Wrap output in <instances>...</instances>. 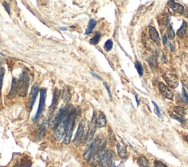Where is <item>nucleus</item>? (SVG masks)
Returning <instances> with one entry per match:
<instances>
[{
    "label": "nucleus",
    "instance_id": "obj_1",
    "mask_svg": "<svg viewBox=\"0 0 188 167\" xmlns=\"http://www.w3.org/2000/svg\"><path fill=\"white\" fill-rule=\"evenodd\" d=\"M90 126L88 124V121L86 119H84L79 123L77 131L73 138V144L76 146H79L82 141H85L87 137H88V133H89Z\"/></svg>",
    "mask_w": 188,
    "mask_h": 167
},
{
    "label": "nucleus",
    "instance_id": "obj_2",
    "mask_svg": "<svg viewBox=\"0 0 188 167\" xmlns=\"http://www.w3.org/2000/svg\"><path fill=\"white\" fill-rule=\"evenodd\" d=\"M75 118H76V114L73 112V111H71L67 119V123H66V134L63 138V143L65 144H69L71 142L72 137V133H73V127H74L75 124Z\"/></svg>",
    "mask_w": 188,
    "mask_h": 167
},
{
    "label": "nucleus",
    "instance_id": "obj_3",
    "mask_svg": "<svg viewBox=\"0 0 188 167\" xmlns=\"http://www.w3.org/2000/svg\"><path fill=\"white\" fill-rule=\"evenodd\" d=\"M105 144L106 142L105 141H100L99 146H98L97 149L95 151L91 158H90V160H88V163L92 167H96L97 166V165H99L100 163L101 160H102V157L104 155V148H105Z\"/></svg>",
    "mask_w": 188,
    "mask_h": 167
},
{
    "label": "nucleus",
    "instance_id": "obj_4",
    "mask_svg": "<svg viewBox=\"0 0 188 167\" xmlns=\"http://www.w3.org/2000/svg\"><path fill=\"white\" fill-rule=\"evenodd\" d=\"M30 80L26 72H22L20 77L18 80V93L21 97H26L29 88Z\"/></svg>",
    "mask_w": 188,
    "mask_h": 167
},
{
    "label": "nucleus",
    "instance_id": "obj_5",
    "mask_svg": "<svg viewBox=\"0 0 188 167\" xmlns=\"http://www.w3.org/2000/svg\"><path fill=\"white\" fill-rule=\"evenodd\" d=\"M70 113L68 114V112L67 108H63L60 109L59 111L55 115V116L49 121V127H52V128H56L62 121H64L68 116Z\"/></svg>",
    "mask_w": 188,
    "mask_h": 167
},
{
    "label": "nucleus",
    "instance_id": "obj_6",
    "mask_svg": "<svg viewBox=\"0 0 188 167\" xmlns=\"http://www.w3.org/2000/svg\"><path fill=\"white\" fill-rule=\"evenodd\" d=\"M40 101H39V105L37 111L36 112L35 116H34L33 119L36 120L39 118L40 115H41L42 112L44 110L45 108V103H46V88H40Z\"/></svg>",
    "mask_w": 188,
    "mask_h": 167
},
{
    "label": "nucleus",
    "instance_id": "obj_7",
    "mask_svg": "<svg viewBox=\"0 0 188 167\" xmlns=\"http://www.w3.org/2000/svg\"><path fill=\"white\" fill-rule=\"evenodd\" d=\"M69 116V115H68ZM67 118L62 121L58 127L55 128V132H54L53 136L56 141H61L63 138H64L65 134H66V123H67Z\"/></svg>",
    "mask_w": 188,
    "mask_h": 167
},
{
    "label": "nucleus",
    "instance_id": "obj_8",
    "mask_svg": "<svg viewBox=\"0 0 188 167\" xmlns=\"http://www.w3.org/2000/svg\"><path fill=\"white\" fill-rule=\"evenodd\" d=\"M114 158V153L112 150H107L101 160L100 163L102 167H112V159Z\"/></svg>",
    "mask_w": 188,
    "mask_h": 167
},
{
    "label": "nucleus",
    "instance_id": "obj_9",
    "mask_svg": "<svg viewBox=\"0 0 188 167\" xmlns=\"http://www.w3.org/2000/svg\"><path fill=\"white\" fill-rule=\"evenodd\" d=\"M163 78L165 79V82L168 83L170 87L172 88H176L179 85V79L176 74L171 73H164Z\"/></svg>",
    "mask_w": 188,
    "mask_h": 167
},
{
    "label": "nucleus",
    "instance_id": "obj_10",
    "mask_svg": "<svg viewBox=\"0 0 188 167\" xmlns=\"http://www.w3.org/2000/svg\"><path fill=\"white\" fill-rule=\"evenodd\" d=\"M99 143H100V141H99V140H96V141H94V142L91 143V144H90L89 147L85 150V152L83 154V158L85 159V160H88H88H90L91 156L94 155L95 151H96V149H97Z\"/></svg>",
    "mask_w": 188,
    "mask_h": 167
},
{
    "label": "nucleus",
    "instance_id": "obj_11",
    "mask_svg": "<svg viewBox=\"0 0 188 167\" xmlns=\"http://www.w3.org/2000/svg\"><path fill=\"white\" fill-rule=\"evenodd\" d=\"M40 91L39 90V87L37 84H34L32 88L30 94V100H29V107L30 109H32V108L33 105L35 103V101L36 100V97H37V94H38V91Z\"/></svg>",
    "mask_w": 188,
    "mask_h": 167
},
{
    "label": "nucleus",
    "instance_id": "obj_12",
    "mask_svg": "<svg viewBox=\"0 0 188 167\" xmlns=\"http://www.w3.org/2000/svg\"><path fill=\"white\" fill-rule=\"evenodd\" d=\"M159 88L164 97H166L167 99H169V100H172L173 97H174V94H173L172 91L169 89V88L167 85H165L162 82H159Z\"/></svg>",
    "mask_w": 188,
    "mask_h": 167
},
{
    "label": "nucleus",
    "instance_id": "obj_13",
    "mask_svg": "<svg viewBox=\"0 0 188 167\" xmlns=\"http://www.w3.org/2000/svg\"><path fill=\"white\" fill-rule=\"evenodd\" d=\"M60 96H61V91L58 88H55L53 93V98H52V102L51 106L49 107V111L51 113H53L56 108L57 105H58V100H59Z\"/></svg>",
    "mask_w": 188,
    "mask_h": 167
},
{
    "label": "nucleus",
    "instance_id": "obj_14",
    "mask_svg": "<svg viewBox=\"0 0 188 167\" xmlns=\"http://www.w3.org/2000/svg\"><path fill=\"white\" fill-rule=\"evenodd\" d=\"M18 80L16 78H13L11 85V89H10V93L7 95L8 99H14L16 97V94H18Z\"/></svg>",
    "mask_w": 188,
    "mask_h": 167
},
{
    "label": "nucleus",
    "instance_id": "obj_15",
    "mask_svg": "<svg viewBox=\"0 0 188 167\" xmlns=\"http://www.w3.org/2000/svg\"><path fill=\"white\" fill-rule=\"evenodd\" d=\"M168 5H169V7H171V8L172 9L174 12H176V13H180V14H182V13H184V6L182 5V4H179V3L175 2L174 1H168Z\"/></svg>",
    "mask_w": 188,
    "mask_h": 167
},
{
    "label": "nucleus",
    "instance_id": "obj_16",
    "mask_svg": "<svg viewBox=\"0 0 188 167\" xmlns=\"http://www.w3.org/2000/svg\"><path fill=\"white\" fill-rule=\"evenodd\" d=\"M148 29H149V35L151 40L154 42H155L157 44L159 45V43H160V38H159V33H158L157 30L152 26L148 27Z\"/></svg>",
    "mask_w": 188,
    "mask_h": 167
},
{
    "label": "nucleus",
    "instance_id": "obj_17",
    "mask_svg": "<svg viewBox=\"0 0 188 167\" xmlns=\"http://www.w3.org/2000/svg\"><path fill=\"white\" fill-rule=\"evenodd\" d=\"M107 123V119H106V116H105L104 114L102 112L99 113V116L96 117V126L98 128H102V127H104L105 125H106Z\"/></svg>",
    "mask_w": 188,
    "mask_h": 167
},
{
    "label": "nucleus",
    "instance_id": "obj_18",
    "mask_svg": "<svg viewBox=\"0 0 188 167\" xmlns=\"http://www.w3.org/2000/svg\"><path fill=\"white\" fill-rule=\"evenodd\" d=\"M116 147L119 157H121V158H126V155H127V151H126V146L124 145V144H123L122 142L118 143Z\"/></svg>",
    "mask_w": 188,
    "mask_h": 167
},
{
    "label": "nucleus",
    "instance_id": "obj_19",
    "mask_svg": "<svg viewBox=\"0 0 188 167\" xmlns=\"http://www.w3.org/2000/svg\"><path fill=\"white\" fill-rule=\"evenodd\" d=\"M71 94L70 88L69 87L66 86L64 87L63 90V99L64 102H69L71 100Z\"/></svg>",
    "mask_w": 188,
    "mask_h": 167
},
{
    "label": "nucleus",
    "instance_id": "obj_20",
    "mask_svg": "<svg viewBox=\"0 0 188 167\" xmlns=\"http://www.w3.org/2000/svg\"><path fill=\"white\" fill-rule=\"evenodd\" d=\"M187 25L186 23V22L183 21L182 22V25L180 29L177 31L176 34L177 35L179 36V37H182V36L184 35V34L186 33V30H187Z\"/></svg>",
    "mask_w": 188,
    "mask_h": 167
},
{
    "label": "nucleus",
    "instance_id": "obj_21",
    "mask_svg": "<svg viewBox=\"0 0 188 167\" xmlns=\"http://www.w3.org/2000/svg\"><path fill=\"white\" fill-rule=\"evenodd\" d=\"M96 25V22L94 20V19H91L89 21V23H88V28H87L86 31H85V34L86 35H89L92 33L93 30L94 29V27Z\"/></svg>",
    "mask_w": 188,
    "mask_h": 167
},
{
    "label": "nucleus",
    "instance_id": "obj_22",
    "mask_svg": "<svg viewBox=\"0 0 188 167\" xmlns=\"http://www.w3.org/2000/svg\"><path fill=\"white\" fill-rule=\"evenodd\" d=\"M101 38H102V34L99 32H96L94 35L91 38V40H90V43L93 45L97 44L99 42V40H100Z\"/></svg>",
    "mask_w": 188,
    "mask_h": 167
},
{
    "label": "nucleus",
    "instance_id": "obj_23",
    "mask_svg": "<svg viewBox=\"0 0 188 167\" xmlns=\"http://www.w3.org/2000/svg\"><path fill=\"white\" fill-rule=\"evenodd\" d=\"M174 111H175V112L177 114L180 115L181 116H185V114H186V109H185V108H182V107L176 106V107H174Z\"/></svg>",
    "mask_w": 188,
    "mask_h": 167
},
{
    "label": "nucleus",
    "instance_id": "obj_24",
    "mask_svg": "<svg viewBox=\"0 0 188 167\" xmlns=\"http://www.w3.org/2000/svg\"><path fill=\"white\" fill-rule=\"evenodd\" d=\"M138 163H139L140 166L142 167H149V163H148V160L144 156H142V157H140L138 159Z\"/></svg>",
    "mask_w": 188,
    "mask_h": 167
},
{
    "label": "nucleus",
    "instance_id": "obj_25",
    "mask_svg": "<svg viewBox=\"0 0 188 167\" xmlns=\"http://www.w3.org/2000/svg\"><path fill=\"white\" fill-rule=\"evenodd\" d=\"M135 65V68L137 69V71H138L140 76H142L143 74V67L142 65H141L139 61H136Z\"/></svg>",
    "mask_w": 188,
    "mask_h": 167
},
{
    "label": "nucleus",
    "instance_id": "obj_26",
    "mask_svg": "<svg viewBox=\"0 0 188 167\" xmlns=\"http://www.w3.org/2000/svg\"><path fill=\"white\" fill-rule=\"evenodd\" d=\"M112 46H113V43H112V40H110V39L107 40L104 43L105 50H106L107 52H109V51H110L111 49H112Z\"/></svg>",
    "mask_w": 188,
    "mask_h": 167
},
{
    "label": "nucleus",
    "instance_id": "obj_27",
    "mask_svg": "<svg viewBox=\"0 0 188 167\" xmlns=\"http://www.w3.org/2000/svg\"><path fill=\"white\" fill-rule=\"evenodd\" d=\"M167 34H168V38L170 39H174L175 38V33H174V30H173L172 27H169L168 28V30H167Z\"/></svg>",
    "mask_w": 188,
    "mask_h": 167
},
{
    "label": "nucleus",
    "instance_id": "obj_28",
    "mask_svg": "<svg viewBox=\"0 0 188 167\" xmlns=\"http://www.w3.org/2000/svg\"><path fill=\"white\" fill-rule=\"evenodd\" d=\"M4 74V69L2 67H0V92H1V88H2Z\"/></svg>",
    "mask_w": 188,
    "mask_h": 167
},
{
    "label": "nucleus",
    "instance_id": "obj_29",
    "mask_svg": "<svg viewBox=\"0 0 188 167\" xmlns=\"http://www.w3.org/2000/svg\"><path fill=\"white\" fill-rule=\"evenodd\" d=\"M154 167H168L165 164H164L163 163H162L161 161L159 160H156L154 162Z\"/></svg>",
    "mask_w": 188,
    "mask_h": 167
},
{
    "label": "nucleus",
    "instance_id": "obj_30",
    "mask_svg": "<svg viewBox=\"0 0 188 167\" xmlns=\"http://www.w3.org/2000/svg\"><path fill=\"white\" fill-rule=\"evenodd\" d=\"M3 6H4V9L6 10V11L7 12V13L8 14H10V6H9V4H7L6 1H4V2L2 3Z\"/></svg>",
    "mask_w": 188,
    "mask_h": 167
},
{
    "label": "nucleus",
    "instance_id": "obj_31",
    "mask_svg": "<svg viewBox=\"0 0 188 167\" xmlns=\"http://www.w3.org/2000/svg\"><path fill=\"white\" fill-rule=\"evenodd\" d=\"M182 91H183V97H184V102H185L186 104H187L188 105V94H187L185 90H184V88H183Z\"/></svg>",
    "mask_w": 188,
    "mask_h": 167
},
{
    "label": "nucleus",
    "instance_id": "obj_32",
    "mask_svg": "<svg viewBox=\"0 0 188 167\" xmlns=\"http://www.w3.org/2000/svg\"><path fill=\"white\" fill-rule=\"evenodd\" d=\"M153 104H154V107H155V112H156V114H157V115L159 116H161V112H160V110H159V107L157 106V104H156L155 102H153Z\"/></svg>",
    "mask_w": 188,
    "mask_h": 167
},
{
    "label": "nucleus",
    "instance_id": "obj_33",
    "mask_svg": "<svg viewBox=\"0 0 188 167\" xmlns=\"http://www.w3.org/2000/svg\"><path fill=\"white\" fill-rule=\"evenodd\" d=\"M104 85L105 88H106L107 90L108 94H109V97L112 99V95H111V91H110V89H109V85H107V82H104Z\"/></svg>",
    "mask_w": 188,
    "mask_h": 167
},
{
    "label": "nucleus",
    "instance_id": "obj_34",
    "mask_svg": "<svg viewBox=\"0 0 188 167\" xmlns=\"http://www.w3.org/2000/svg\"><path fill=\"white\" fill-rule=\"evenodd\" d=\"M171 117H172V118H174V119H175L178 120V121H179L180 122H184V120H183L182 119L179 118L178 116H174V115H171Z\"/></svg>",
    "mask_w": 188,
    "mask_h": 167
},
{
    "label": "nucleus",
    "instance_id": "obj_35",
    "mask_svg": "<svg viewBox=\"0 0 188 167\" xmlns=\"http://www.w3.org/2000/svg\"><path fill=\"white\" fill-rule=\"evenodd\" d=\"M91 74H92L93 76L95 77H96V78H97V79H99V80H102V77H99V75H97V74H96L94 73V72H91Z\"/></svg>",
    "mask_w": 188,
    "mask_h": 167
},
{
    "label": "nucleus",
    "instance_id": "obj_36",
    "mask_svg": "<svg viewBox=\"0 0 188 167\" xmlns=\"http://www.w3.org/2000/svg\"><path fill=\"white\" fill-rule=\"evenodd\" d=\"M162 42H163V44L165 45V43H167V37L166 35H163V38H162Z\"/></svg>",
    "mask_w": 188,
    "mask_h": 167
},
{
    "label": "nucleus",
    "instance_id": "obj_37",
    "mask_svg": "<svg viewBox=\"0 0 188 167\" xmlns=\"http://www.w3.org/2000/svg\"><path fill=\"white\" fill-rule=\"evenodd\" d=\"M60 29L62 30H67V28H66V27H60Z\"/></svg>",
    "mask_w": 188,
    "mask_h": 167
},
{
    "label": "nucleus",
    "instance_id": "obj_38",
    "mask_svg": "<svg viewBox=\"0 0 188 167\" xmlns=\"http://www.w3.org/2000/svg\"><path fill=\"white\" fill-rule=\"evenodd\" d=\"M186 138H187V141H188V135H187V137H186Z\"/></svg>",
    "mask_w": 188,
    "mask_h": 167
},
{
    "label": "nucleus",
    "instance_id": "obj_39",
    "mask_svg": "<svg viewBox=\"0 0 188 167\" xmlns=\"http://www.w3.org/2000/svg\"><path fill=\"white\" fill-rule=\"evenodd\" d=\"M112 167H115V166H112Z\"/></svg>",
    "mask_w": 188,
    "mask_h": 167
}]
</instances>
